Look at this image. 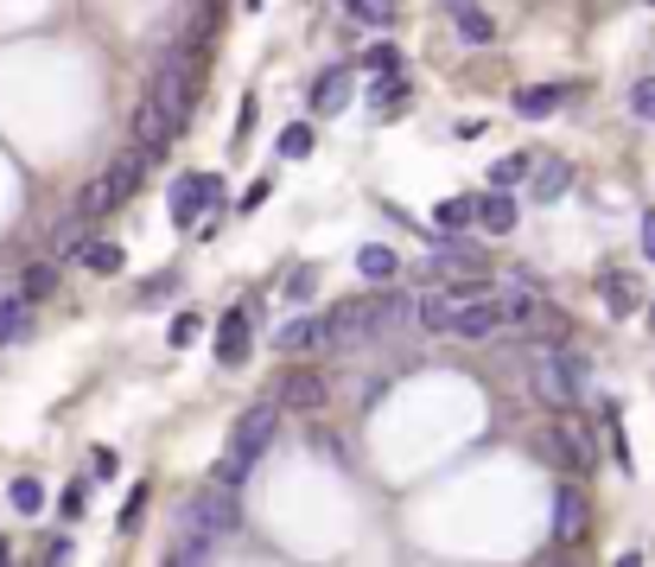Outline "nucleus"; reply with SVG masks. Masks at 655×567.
<instances>
[{
	"instance_id": "obj_1",
	"label": "nucleus",
	"mask_w": 655,
	"mask_h": 567,
	"mask_svg": "<svg viewBox=\"0 0 655 567\" xmlns=\"http://www.w3.org/2000/svg\"><path fill=\"white\" fill-rule=\"evenodd\" d=\"M274 434H280V402H254V409H242V414H236V427H229L223 460L210 465V478H217V485H236V491H242V478H249L254 460L274 446Z\"/></svg>"
},
{
	"instance_id": "obj_2",
	"label": "nucleus",
	"mask_w": 655,
	"mask_h": 567,
	"mask_svg": "<svg viewBox=\"0 0 655 567\" xmlns=\"http://www.w3.org/2000/svg\"><path fill=\"white\" fill-rule=\"evenodd\" d=\"M147 103L159 109L173 128H185V115H191V103H198V58L185 52V45H166V52H159L153 83H147Z\"/></svg>"
},
{
	"instance_id": "obj_3",
	"label": "nucleus",
	"mask_w": 655,
	"mask_h": 567,
	"mask_svg": "<svg viewBox=\"0 0 655 567\" xmlns=\"http://www.w3.org/2000/svg\"><path fill=\"white\" fill-rule=\"evenodd\" d=\"M236 529H242V497H236V485H217V478L198 497H185V511H178V536L229 542Z\"/></svg>"
},
{
	"instance_id": "obj_4",
	"label": "nucleus",
	"mask_w": 655,
	"mask_h": 567,
	"mask_svg": "<svg viewBox=\"0 0 655 567\" xmlns=\"http://www.w3.org/2000/svg\"><path fill=\"white\" fill-rule=\"evenodd\" d=\"M141 173H147V159L134 154V147H127L122 159H108V173H102V179H90L83 192H76V217H83V224H96V217H108V210H122L127 198H134Z\"/></svg>"
},
{
	"instance_id": "obj_5",
	"label": "nucleus",
	"mask_w": 655,
	"mask_h": 567,
	"mask_svg": "<svg viewBox=\"0 0 655 567\" xmlns=\"http://www.w3.org/2000/svg\"><path fill=\"white\" fill-rule=\"evenodd\" d=\"M534 395L548 402V409H573V402H585V363L566 358V351H541L534 358Z\"/></svg>"
},
{
	"instance_id": "obj_6",
	"label": "nucleus",
	"mask_w": 655,
	"mask_h": 567,
	"mask_svg": "<svg viewBox=\"0 0 655 567\" xmlns=\"http://www.w3.org/2000/svg\"><path fill=\"white\" fill-rule=\"evenodd\" d=\"M382 332H388V326H382L376 293H370V300H344L337 312H325V344H337V351H363V344H376Z\"/></svg>"
},
{
	"instance_id": "obj_7",
	"label": "nucleus",
	"mask_w": 655,
	"mask_h": 567,
	"mask_svg": "<svg viewBox=\"0 0 655 567\" xmlns=\"http://www.w3.org/2000/svg\"><path fill=\"white\" fill-rule=\"evenodd\" d=\"M541 460L560 465V472H573V478H580V472H592V465H599L592 427H585V421H573V414H560V427L541 440Z\"/></svg>"
},
{
	"instance_id": "obj_8",
	"label": "nucleus",
	"mask_w": 655,
	"mask_h": 567,
	"mask_svg": "<svg viewBox=\"0 0 655 567\" xmlns=\"http://www.w3.org/2000/svg\"><path fill=\"white\" fill-rule=\"evenodd\" d=\"M585 529H592V497L566 478V485H560V497H554V542H560V548H580Z\"/></svg>"
},
{
	"instance_id": "obj_9",
	"label": "nucleus",
	"mask_w": 655,
	"mask_h": 567,
	"mask_svg": "<svg viewBox=\"0 0 655 567\" xmlns=\"http://www.w3.org/2000/svg\"><path fill=\"white\" fill-rule=\"evenodd\" d=\"M173 122H166V115H159V109L147 103V96H141V103H134V122H127V141H134V154L141 159H159L166 154V147H173Z\"/></svg>"
},
{
	"instance_id": "obj_10",
	"label": "nucleus",
	"mask_w": 655,
	"mask_h": 567,
	"mask_svg": "<svg viewBox=\"0 0 655 567\" xmlns=\"http://www.w3.org/2000/svg\"><path fill=\"white\" fill-rule=\"evenodd\" d=\"M217 198V173H185V179L173 185V198H166V210H173V224L178 230H191L204 217V205Z\"/></svg>"
},
{
	"instance_id": "obj_11",
	"label": "nucleus",
	"mask_w": 655,
	"mask_h": 567,
	"mask_svg": "<svg viewBox=\"0 0 655 567\" xmlns=\"http://www.w3.org/2000/svg\"><path fill=\"white\" fill-rule=\"evenodd\" d=\"M280 402H287V409H325V377H319V370H312V363H293V370H287V377H280V389H274Z\"/></svg>"
},
{
	"instance_id": "obj_12",
	"label": "nucleus",
	"mask_w": 655,
	"mask_h": 567,
	"mask_svg": "<svg viewBox=\"0 0 655 567\" xmlns=\"http://www.w3.org/2000/svg\"><path fill=\"white\" fill-rule=\"evenodd\" d=\"M446 13H453V27H458V39L465 45H497V20L484 13L478 0H439Z\"/></svg>"
},
{
	"instance_id": "obj_13",
	"label": "nucleus",
	"mask_w": 655,
	"mask_h": 567,
	"mask_svg": "<svg viewBox=\"0 0 655 567\" xmlns=\"http://www.w3.org/2000/svg\"><path fill=\"white\" fill-rule=\"evenodd\" d=\"M274 344L280 358H312V351H325V319H287Z\"/></svg>"
},
{
	"instance_id": "obj_14",
	"label": "nucleus",
	"mask_w": 655,
	"mask_h": 567,
	"mask_svg": "<svg viewBox=\"0 0 655 567\" xmlns=\"http://www.w3.org/2000/svg\"><path fill=\"white\" fill-rule=\"evenodd\" d=\"M471 217H478L484 230L509 236V230H516V198H509V192H497V185H490V192H484L478 205H471Z\"/></svg>"
},
{
	"instance_id": "obj_15",
	"label": "nucleus",
	"mask_w": 655,
	"mask_h": 567,
	"mask_svg": "<svg viewBox=\"0 0 655 567\" xmlns=\"http://www.w3.org/2000/svg\"><path fill=\"white\" fill-rule=\"evenodd\" d=\"M433 268H439V275H458V281H484V256L478 249H458V243H439V249H433Z\"/></svg>"
},
{
	"instance_id": "obj_16",
	"label": "nucleus",
	"mask_w": 655,
	"mask_h": 567,
	"mask_svg": "<svg viewBox=\"0 0 655 567\" xmlns=\"http://www.w3.org/2000/svg\"><path fill=\"white\" fill-rule=\"evenodd\" d=\"M242 358H249V319L223 312L217 319V363H242Z\"/></svg>"
},
{
	"instance_id": "obj_17",
	"label": "nucleus",
	"mask_w": 655,
	"mask_h": 567,
	"mask_svg": "<svg viewBox=\"0 0 655 567\" xmlns=\"http://www.w3.org/2000/svg\"><path fill=\"white\" fill-rule=\"evenodd\" d=\"M560 103H566V90H560V83H529V90H516V115H529V122L554 115Z\"/></svg>"
},
{
	"instance_id": "obj_18",
	"label": "nucleus",
	"mask_w": 655,
	"mask_h": 567,
	"mask_svg": "<svg viewBox=\"0 0 655 567\" xmlns=\"http://www.w3.org/2000/svg\"><path fill=\"white\" fill-rule=\"evenodd\" d=\"M344 103H351V71H325V78L312 83V109L319 115H337Z\"/></svg>"
},
{
	"instance_id": "obj_19",
	"label": "nucleus",
	"mask_w": 655,
	"mask_h": 567,
	"mask_svg": "<svg viewBox=\"0 0 655 567\" xmlns=\"http://www.w3.org/2000/svg\"><path fill=\"white\" fill-rule=\"evenodd\" d=\"M25 332H32V300L7 293V300H0V344H20Z\"/></svg>"
},
{
	"instance_id": "obj_20",
	"label": "nucleus",
	"mask_w": 655,
	"mask_h": 567,
	"mask_svg": "<svg viewBox=\"0 0 655 567\" xmlns=\"http://www.w3.org/2000/svg\"><path fill=\"white\" fill-rule=\"evenodd\" d=\"M566 185H573V166H566V159H541V166H534V198H541V205H554Z\"/></svg>"
},
{
	"instance_id": "obj_21",
	"label": "nucleus",
	"mask_w": 655,
	"mask_h": 567,
	"mask_svg": "<svg viewBox=\"0 0 655 567\" xmlns=\"http://www.w3.org/2000/svg\"><path fill=\"white\" fill-rule=\"evenodd\" d=\"M453 287H439V293H427V300H420V326H427V332H453Z\"/></svg>"
},
{
	"instance_id": "obj_22",
	"label": "nucleus",
	"mask_w": 655,
	"mask_h": 567,
	"mask_svg": "<svg viewBox=\"0 0 655 567\" xmlns=\"http://www.w3.org/2000/svg\"><path fill=\"white\" fill-rule=\"evenodd\" d=\"M407 103V83H402V71H382L376 83H370V109H382V115H388V109H402Z\"/></svg>"
},
{
	"instance_id": "obj_23",
	"label": "nucleus",
	"mask_w": 655,
	"mask_h": 567,
	"mask_svg": "<svg viewBox=\"0 0 655 567\" xmlns=\"http://www.w3.org/2000/svg\"><path fill=\"white\" fill-rule=\"evenodd\" d=\"M356 268H363V281H388V275H395V249L363 243V249H356Z\"/></svg>"
},
{
	"instance_id": "obj_24",
	"label": "nucleus",
	"mask_w": 655,
	"mask_h": 567,
	"mask_svg": "<svg viewBox=\"0 0 655 567\" xmlns=\"http://www.w3.org/2000/svg\"><path fill=\"white\" fill-rule=\"evenodd\" d=\"M76 256H83L90 275H122V249H115V243H83Z\"/></svg>"
},
{
	"instance_id": "obj_25",
	"label": "nucleus",
	"mask_w": 655,
	"mask_h": 567,
	"mask_svg": "<svg viewBox=\"0 0 655 567\" xmlns=\"http://www.w3.org/2000/svg\"><path fill=\"white\" fill-rule=\"evenodd\" d=\"M51 287H58V268H51V261H39V268H25V281H20V300H45Z\"/></svg>"
},
{
	"instance_id": "obj_26",
	"label": "nucleus",
	"mask_w": 655,
	"mask_h": 567,
	"mask_svg": "<svg viewBox=\"0 0 655 567\" xmlns=\"http://www.w3.org/2000/svg\"><path fill=\"white\" fill-rule=\"evenodd\" d=\"M516 179H529V154H509V159L490 166V185H497V192H509Z\"/></svg>"
},
{
	"instance_id": "obj_27",
	"label": "nucleus",
	"mask_w": 655,
	"mask_h": 567,
	"mask_svg": "<svg viewBox=\"0 0 655 567\" xmlns=\"http://www.w3.org/2000/svg\"><path fill=\"white\" fill-rule=\"evenodd\" d=\"M210 548H217V542H204V536H185V542H178V555H173V561H166V567H204V561H210Z\"/></svg>"
},
{
	"instance_id": "obj_28",
	"label": "nucleus",
	"mask_w": 655,
	"mask_h": 567,
	"mask_svg": "<svg viewBox=\"0 0 655 567\" xmlns=\"http://www.w3.org/2000/svg\"><path fill=\"white\" fill-rule=\"evenodd\" d=\"M605 300H611V312H636V281H631V275H611Z\"/></svg>"
},
{
	"instance_id": "obj_29",
	"label": "nucleus",
	"mask_w": 655,
	"mask_h": 567,
	"mask_svg": "<svg viewBox=\"0 0 655 567\" xmlns=\"http://www.w3.org/2000/svg\"><path fill=\"white\" fill-rule=\"evenodd\" d=\"M7 497H13V511H20V516H32L39 504H45V491H39V478H13V491H7Z\"/></svg>"
},
{
	"instance_id": "obj_30",
	"label": "nucleus",
	"mask_w": 655,
	"mask_h": 567,
	"mask_svg": "<svg viewBox=\"0 0 655 567\" xmlns=\"http://www.w3.org/2000/svg\"><path fill=\"white\" fill-rule=\"evenodd\" d=\"M280 154H287V159H305V154H312V128H305V122H293V128L280 134Z\"/></svg>"
},
{
	"instance_id": "obj_31",
	"label": "nucleus",
	"mask_w": 655,
	"mask_h": 567,
	"mask_svg": "<svg viewBox=\"0 0 655 567\" xmlns=\"http://www.w3.org/2000/svg\"><path fill=\"white\" fill-rule=\"evenodd\" d=\"M631 115H636V122H655V78H643L631 90Z\"/></svg>"
},
{
	"instance_id": "obj_32",
	"label": "nucleus",
	"mask_w": 655,
	"mask_h": 567,
	"mask_svg": "<svg viewBox=\"0 0 655 567\" xmlns=\"http://www.w3.org/2000/svg\"><path fill=\"white\" fill-rule=\"evenodd\" d=\"M363 64H370V71H402V52H395V45H370Z\"/></svg>"
},
{
	"instance_id": "obj_33",
	"label": "nucleus",
	"mask_w": 655,
	"mask_h": 567,
	"mask_svg": "<svg viewBox=\"0 0 655 567\" xmlns=\"http://www.w3.org/2000/svg\"><path fill=\"white\" fill-rule=\"evenodd\" d=\"M58 511H64V516H83V511H90V485L76 478V485L64 491V497H58Z\"/></svg>"
},
{
	"instance_id": "obj_34",
	"label": "nucleus",
	"mask_w": 655,
	"mask_h": 567,
	"mask_svg": "<svg viewBox=\"0 0 655 567\" xmlns=\"http://www.w3.org/2000/svg\"><path fill=\"white\" fill-rule=\"evenodd\" d=\"M439 224H446V230L471 224V205H465V198H446V205H439Z\"/></svg>"
},
{
	"instance_id": "obj_35",
	"label": "nucleus",
	"mask_w": 655,
	"mask_h": 567,
	"mask_svg": "<svg viewBox=\"0 0 655 567\" xmlns=\"http://www.w3.org/2000/svg\"><path fill=\"white\" fill-rule=\"evenodd\" d=\"M191 338H198V312H178V319H173V344H178V351H185Z\"/></svg>"
},
{
	"instance_id": "obj_36",
	"label": "nucleus",
	"mask_w": 655,
	"mask_h": 567,
	"mask_svg": "<svg viewBox=\"0 0 655 567\" xmlns=\"http://www.w3.org/2000/svg\"><path fill=\"white\" fill-rule=\"evenodd\" d=\"M141 511H147V491H134V497L122 504V529H134V523H141Z\"/></svg>"
},
{
	"instance_id": "obj_37",
	"label": "nucleus",
	"mask_w": 655,
	"mask_h": 567,
	"mask_svg": "<svg viewBox=\"0 0 655 567\" xmlns=\"http://www.w3.org/2000/svg\"><path fill=\"white\" fill-rule=\"evenodd\" d=\"M45 567H71V542H51V555H45Z\"/></svg>"
},
{
	"instance_id": "obj_38",
	"label": "nucleus",
	"mask_w": 655,
	"mask_h": 567,
	"mask_svg": "<svg viewBox=\"0 0 655 567\" xmlns=\"http://www.w3.org/2000/svg\"><path fill=\"white\" fill-rule=\"evenodd\" d=\"M643 249H649V256H655V210H649V217H643Z\"/></svg>"
},
{
	"instance_id": "obj_39",
	"label": "nucleus",
	"mask_w": 655,
	"mask_h": 567,
	"mask_svg": "<svg viewBox=\"0 0 655 567\" xmlns=\"http://www.w3.org/2000/svg\"><path fill=\"white\" fill-rule=\"evenodd\" d=\"M541 567H580V561H573V555H548Z\"/></svg>"
},
{
	"instance_id": "obj_40",
	"label": "nucleus",
	"mask_w": 655,
	"mask_h": 567,
	"mask_svg": "<svg viewBox=\"0 0 655 567\" xmlns=\"http://www.w3.org/2000/svg\"><path fill=\"white\" fill-rule=\"evenodd\" d=\"M617 567H643V561H636V555H624V561H617Z\"/></svg>"
},
{
	"instance_id": "obj_41",
	"label": "nucleus",
	"mask_w": 655,
	"mask_h": 567,
	"mask_svg": "<svg viewBox=\"0 0 655 567\" xmlns=\"http://www.w3.org/2000/svg\"><path fill=\"white\" fill-rule=\"evenodd\" d=\"M344 7H351V13H356V7H363V0H344Z\"/></svg>"
},
{
	"instance_id": "obj_42",
	"label": "nucleus",
	"mask_w": 655,
	"mask_h": 567,
	"mask_svg": "<svg viewBox=\"0 0 655 567\" xmlns=\"http://www.w3.org/2000/svg\"><path fill=\"white\" fill-rule=\"evenodd\" d=\"M0 567H13V561H7V555H0Z\"/></svg>"
},
{
	"instance_id": "obj_43",
	"label": "nucleus",
	"mask_w": 655,
	"mask_h": 567,
	"mask_svg": "<svg viewBox=\"0 0 655 567\" xmlns=\"http://www.w3.org/2000/svg\"><path fill=\"white\" fill-rule=\"evenodd\" d=\"M649 319H655V307H649Z\"/></svg>"
},
{
	"instance_id": "obj_44",
	"label": "nucleus",
	"mask_w": 655,
	"mask_h": 567,
	"mask_svg": "<svg viewBox=\"0 0 655 567\" xmlns=\"http://www.w3.org/2000/svg\"><path fill=\"white\" fill-rule=\"evenodd\" d=\"M649 7H655V0H649Z\"/></svg>"
}]
</instances>
